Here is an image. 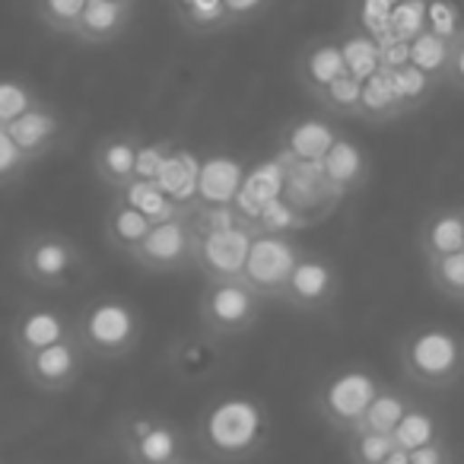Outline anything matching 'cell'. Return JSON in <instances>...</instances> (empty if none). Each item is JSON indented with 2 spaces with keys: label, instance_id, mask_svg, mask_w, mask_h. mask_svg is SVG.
I'll list each match as a JSON object with an SVG mask.
<instances>
[{
  "label": "cell",
  "instance_id": "cell-1",
  "mask_svg": "<svg viewBox=\"0 0 464 464\" xmlns=\"http://www.w3.org/2000/svg\"><path fill=\"white\" fill-rule=\"evenodd\" d=\"M271 413L265 401L246 392H232L207 404L194 426V439L210 458L226 464L248 461L271 442Z\"/></svg>",
  "mask_w": 464,
  "mask_h": 464
},
{
  "label": "cell",
  "instance_id": "cell-2",
  "mask_svg": "<svg viewBox=\"0 0 464 464\" xmlns=\"http://www.w3.org/2000/svg\"><path fill=\"white\" fill-rule=\"evenodd\" d=\"M398 362L411 385L442 392L464 379V337L445 324H417L398 341Z\"/></svg>",
  "mask_w": 464,
  "mask_h": 464
},
{
  "label": "cell",
  "instance_id": "cell-3",
  "mask_svg": "<svg viewBox=\"0 0 464 464\" xmlns=\"http://www.w3.org/2000/svg\"><path fill=\"white\" fill-rule=\"evenodd\" d=\"M140 337V309L121 296H96L77 315V341L96 360H121L134 353Z\"/></svg>",
  "mask_w": 464,
  "mask_h": 464
},
{
  "label": "cell",
  "instance_id": "cell-4",
  "mask_svg": "<svg viewBox=\"0 0 464 464\" xmlns=\"http://www.w3.org/2000/svg\"><path fill=\"white\" fill-rule=\"evenodd\" d=\"M16 265L20 274L29 284L42 286V290H71L90 271L86 252L80 248V242H73L71 236L54 229H39L29 232L20 242L16 252Z\"/></svg>",
  "mask_w": 464,
  "mask_h": 464
},
{
  "label": "cell",
  "instance_id": "cell-5",
  "mask_svg": "<svg viewBox=\"0 0 464 464\" xmlns=\"http://www.w3.org/2000/svg\"><path fill=\"white\" fill-rule=\"evenodd\" d=\"M385 382L372 372L369 366H360V362H350V366H341L328 375V379L318 385L315 392V411L324 423L334 432H353L360 426L366 407L372 404V398L379 394V388Z\"/></svg>",
  "mask_w": 464,
  "mask_h": 464
},
{
  "label": "cell",
  "instance_id": "cell-6",
  "mask_svg": "<svg viewBox=\"0 0 464 464\" xmlns=\"http://www.w3.org/2000/svg\"><path fill=\"white\" fill-rule=\"evenodd\" d=\"M261 305H265V299H261L258 293L252 290V284H246L242 277L207 280V286L200 290V303H198L200 328L213 337L246 334L248 328L258 324Z\"/></svg>",
  "mask_w": 464,
  "mask_h": 464
},
{
  "label": "cell",
  "instance_id": "cell-7",
  "mask_svg": "<svg viewBox=\"0 0 464 464\" xmlns=\"http://www.w3.org/2000/svg\"><path fill=\"white\" fill-rule=\"evenodd\" d=\"M118 445L128 464H181L188 458V439L160 413H128L115 426Z\"/></svg>",
  "mask_w": 464,
  "mask_h": 464
},
{
  "label": "cell",
  "instance_id": "cell-8",
  "mask_svg": "<svg viewBox=\"0 0 464 464\" xmlns=\"http://www.w3.org/2000/svg\"><path fill=\"white\" fill-rule=\"evenodd\" d=\"M303 255H305V248L293 239L290 232H258L255 229V239H252V248H248L242 280L252 284V290L258 293L261 299H280L293 267L299 265Z\"/></svg>",
  "mask_w": 464,
  "mask_h": 464
},
{
  "label": "cell",
  "instance_id": "cell-9",
  "mask_svg": "<svg viewBox=\"0 0 464 464\" xmlns=\"http://www.w3.org/2000/svg\"><path fill=\"white\" fill-rule=\"evenodd\" d=\"M194 248H198V229L191 223V213L153 223L147 239L130 255L134 265L153 274H175L194 265Z\"/></svg>",
  "mask_w": 464,
  "mask_h": 464
},
{
  "label": "cell",
  "instance_id": "cell-10",
  "mask_svg": "<svg viewBox=\"0 0 464 464\" xmlns=\"http://www.w3.org/2000/svg\"><path fill=\"white\" fill-rule=\"evenodd\" d=\"M337 296H341V271L328 255L305 252L299 265L293 267L290 280H286L280 303L290 305L305 315H318V312L334 309Z\"/></svg>",
  "mask_w": 464,
  "mask_h": 464
},
{
  "label": "cell",
  "instance_id": "cell-11",
  "mask_svg": "<svg viewBox=\"0 0 464 464\" xmlns=\"http://www.w3.org/2000/svg\"><path fill=\"white\" fill-rule=\"evenodd\" d=\"M252 239H255L252 223H236V226H223V229L198 232L194 267L204 274V280L242 277Z\"/></svg>",
  "mask_w": 464,
  "mask_h": 464
},
{
  "label": "cell",
  "instance_id": "cell-12",
  "mask_svg": "<svg viewBox=\"0 0 464 464\" xmlns=\"http://www.w3.org/2000/svg\"><path fill=\"white\" fill-rule=\"evenodd\" d=\"M86 356L90 353H86L83 343L73 334V337H67V341H58V343H52V347L23 356L20 369L33 388H39V392H45V394H61L83 379Z\"/></svg>",
  "mask_w": 464,
  "mask_h": 464
},
{
  "label": "cell",
  "instance_id": "cell-13",
  "mask_svg": "<svg viewBox=\"0 0 464 464\" xmlns=\"http://www.w3.org/2000/svg\"><path fill=\"white\" fill-rule=\"evenodd\" d=\"M77 334V318H71L67 312H61L58 305H26L16 312L14 328H10V343H14L16 360L45 350L58 341Z\"/></svg>",
  "mask_w": 464,
  "mask_h": 464
},
{
  "label": "cell",
  "instance_id": "cell-14",
  "mask_svg": "<svg viewBox=\"0 0 464 464\" xmlns=\"http://www.w3.org/2000/svg\"><path fill=\"white\" fill-rule=\"evenodd\" d=\"M10 137L16 140V147L29 156L33 162L45 160L48 153L61 147L64 140V130H67V121L61 118V111L54 109L52 102H35L29 111H23L14 124H7Z\"/></svg>",
  "mask_w": 464,
  "mask_h": 464
},
{
  "label": "cell",
  "instance_id": "cell-15",
  "mask_svg": "<svg viewBox=\"0 0 464 464\" xmlns=\"http://www.w3.org/2000/svg\"><path fill=\"white\" fill-rule=\"evenodd\" d=\"M337 137H341V130L334 128L331 118H324V115L293 118V121L284 124V130H280L277 156L280 160H293V162H322Z\"/></svg>",
  "mask_w": 464,
  "mask_h": 464
},
{
  "label": "cell",
  "instance_id": "cell-16",
  "mask_svg": "<svg viewBox=\"0 0 464 464\" xmlns=\"http://www.w3.org/2000/svg\"><path fill=\"white\" fill-rule=\"evenodd\" d=\"M140 137L134 130H115L105 134L102 140L92 147V169H96L99 181L115 191L128 188L137 179V153H140Z\"/></svg>",
  "mask_w": 464,
  "mask_h": 464
},
{
  "label": "cell",
  "instance_id": "cell-17",
  "mask_svg": "<svg viewBox=\"0 0 464 464\" xmlns=\"http://www.w3.org/2000/svg\"><path fill=\"white\" fill-rule=\"evenodd\" d=\"M134 10H137V4L90 0L71 39L80 42V45H90V48L111 45V42H118L130 29V23H134Z\"/></svg>",
  "mask_w": 464,
  "mask_h": 464
},
{
  "label": "cell",
  "instance_id": "cell-18",
  "mask_svg": "<svg viewBox=\"0 0 464 464\" xmlns=\"http://www.w3.org/2000/svg\"><path fill=\"white\" fill-rule=\"evenodd\" d=\"M369 153L353 140V137L341 134L331 150L324 153L322 160V172H324V181L334 188L337 198H347V194H356L366 188L369 181Z\"/></svg>",
  "mask_w": 464,
  "mask_h": 464
},
{
  "label": "cell",
  "instance_id": "cell-19",
  "mask_svg": "<svg viewBox=\"0 0 464 464\" xmlns=\"http://www.w3.org/2000/svg\"><path fill=\"white\" fill-rule=\"evenodd\" d=\"M347 71V61H343V48H341V39H312L309 45L299 52V61H296V77L303 83V90L309 92L312 99L318 92H324L337 77H343Z\"/></svg>",
  "mask_w": 464,
  "mask_h": 464
},
{
  "label": "cell",
  "instance_id": "cell-20",
  "mask_svg": "<svg viewBox=\"0 0 464 464\" xmlns=\"http://www.w3.org/2000/svg\"><path fill=\"white\" fill-rule=\"evenodd\" d=\"M248 169L232 156H204L198 169V200L194 204L204 207H226L236 204L242 191V181H246Z\"/></svg>",
  "mask_w": 464,
  "mask_h": 464
},
{
  "label": "cell",
  "instance_id": "cell-21",
  "mask_svg": "<svg viewBox=\"0 0 464 464\" xmlns=\"http://www.w3.org/2000/svg\"><path fill=\"white\" fill-rule=\"evenodd\" d=\"M284 185H286V166L280 156L258 162V166H252L246 172L242 191H239V198H236V210H239L248 223H255V217H258L271 200L284 198Z\"/></svg>",
  "mask_w": 464,
  "mask_h": 464
},
{
  "label": "cell",
  "instance_id": "cell-22",
  "mask_svg": "<svg viewBox=\"0 0 464 464\" xmlns=\"http://www.w3.org/2000/svg\"><path fill=\"white\" fill-rule=\"evenodd\" d=\"M420 255L423 261L442 258V255L464 248V207H439L420 226Z\"/></svg>",
  "mask_w": 464,
  "mask_h": 464
},
{
  "label": "cell",
  "instance_id": "cell-23",
  "mask_svg": "<svg viewBox=\"0 0 464 464\" xmlns=\"http://www.w3.org/2000/svg\"><path fill=\"white\" fill-rule=\"evenodd\" d=\"M153 229V219L147 213H140L134 204H128L124 198H115L105 213V239L115 252L121 255H134L137 246L147 239V232Z\"/></svg>",
  "mask_w": 464,
  "mask_h": 464
},
{
  "label": "cell",
  "instance_id": "cell-24",
  "mask_svg": "<svg viewBox=\"0 0 464 464\" xmlns=\"http://www.w3.org/2000/svg\"><path fill=\"white\" fill-rule=\"evenodd\" d=\"M198 169H200L198 156H194L191 150L175 147L172 143L160 175H156V185L172 200H179L181 207H194V200H198Z\"/></svg>",
  "mask_w": 464,
  "mask_h": 464
},
{
  "label": "cell",
  "instance_id": "cell-25",
  "mask_svg": "<svg viewBox=\"0 0 464 464\" xmlns=\"http://www.w3.org/2000/svg\"><path fill=\"white\" fill-rule=\"evenodd\" d=\"M401 115H404V109H401V99H398V92H394L392 71L379 67L372 77L362 80L360 115L356 118H362V121H369V124H385Z\"/></svg>",
  "mask_w": 464,
  "mask_h": 464
},
{
  "label": "cell",
  "instance_id": "cell-26",
  "mask_svg": "<svg viewBox=\"0 0 464 464\" xmlns=\"http://www.w3.org/2000/svg\"><path fill=\"white\" fill-rule=\"evenodd\" d=\"M413 407V398L394 385H382L372 404L366 407L360 426L356 430H372V432H394V426L404 420V413Z\"/></svg>",
  "mask_w": 464,
  "mask_h": 464
},
{
  "label": "cell",
  "instance_id": "cell-27",
  "mask_svg": "<svg viewBox=\"0 0 464 464\" xmlns=\"http://www.w3.org/2000/svg\"><path fill=\"white\" fill-rule=\"evenodd\" d=\"M392 439H394V445L411 451V449H420V445L436 442V439H445V426L436 411H430V407L413 401V407L404 413V420L394 426Z\"/></svg>",
  "mask_w": 464,
  "mask_h": 464
},
{
  "label": "cell",
  "instance_id": "cell-28",
  "mask_svg": "<svg viewBox=\"0 0 464 464\" xmlns=\"http://www.w3.org/2000/svg\"><path fill=\"white\" fill-rule=\"evenodd\" d=\"M118 198H124L128 204H134L140 213H147L153 223H162V219H172V217H181L188 213L191 207H181L179 200H172L166 191H162L156 181H143V179H134L128 188L118 191Z\"/></svg>",
  "mask_w": 464,
  "mask_h": 464
},
{
  "label": "cell",
  "instance_id": "cell-29",
  "mask_svg": "<svg viewBox=\"0 0 464 464\" xmlns=\"http://www.w3.org/2000/svg\"><path fill=\"white\" fill-rule=\"evenodd\" d=\"M449 52H451V39H449V35H439V33H430V29H423V33L411 39V64L420 67L423 73H430L436 83H445Z\"/></svg>",
  "mask_w": 464,
  "mask_h": 464
},
{
  "label": "cell",
  "instance_id": "cell-30",
  "mask_svg": "<svg viewBox=\"0 0 464 464\" xmlns=\"http://www.w3.org/2000/svg\"><path fill=\"white\" fill-rule=\"evenodd\" d=\"M90 0H29L35 20L54 35H73Z\"/></svg>",
  "mask_w": 464,
  "mask_h": 464
},
{
  "label": "cell",
  "instance_id": "cell-31",
  "mask_svg": "<svg viewBox=\"0 0 464 464\" xmlns=\"http://www.w3.org/2000/svg\"><path fill=\"white\" fill-rule=\"evenodd\" d=\"M392 71V83H394V92H398L401 99V109L407 111H417L420 105H426V99L432 96V90H436V80L430 77V73H423L420 67H413L411 61L401 67H388Z\"/></svg>",
  "mask_w": 464,
  "mask_h": 464
},
{
  "label": "cell",
  "instance_id": "cell-32",
  "mask_svg": "<svg viewBox=\"0 0 464 464\" xmlns=\"http://www.w3.org/2000/svg\"><path fill=\"white\" fill-rule=\"evenodd\" d=\"M35 102H42V96L29 80L14 77V73H0V128L14 124Z\"/></svg>",
  "mask_w": 464,
  "mask_h": 464
},
{
  "label": "cell",
  "instance_id": "cell-33",
  "mask_svg": "<svg viewBox=\"0 0 464 464\" xmlns=\"http://www.w3.org/2000/svg\"><path fill=\"white\" fill-rule=\"evenodd\" d=\"M426 277H430L432 290H439L445 299L464 303V248L426 261Z\"/></svg>",
  "mask_w": 464,
  "mask_h": 464
},
{
  "label": "cell",
  "instance_id": "cell-34",
  "mask_svg": "<svg viewBox=\"0 0 464 464\" xmlns=\"http://www.w3.org/2000/svg\"><path fill=\"white\" fill-rule=\"evenodd\" d=\"M360 99H362V80L353 73H343L324 92H318L315 102L322 105L328 115H347L356 118L360 115Z\"/></svg>",
  "mask_w": 464,
  "mask_h": 464
},
{
  "label": "cell",
  "instance_id": "cell-35",
  "mask_svg": "<svg viewBox=\"0 0 464 464\" xmlns=\"http://www.w3.org/2000/svg\"><path fill=\"white\" fill-rule=\"evenodd\" d=\"M341 48H343V61H347V71L353 77L366 80L382 67V45L372 35L350 33L347 39H341Z\"/></svg>",
  "mask_w": 464,
  "mask_h": 464
},
{
  "label": "cell",
  "instance_id": "cell-36",
  "mask_svg": "<svg viewBox=\"0 0 464 464\" xmlns=\"http://www.w3.org/2000/svg\"><path fill=\"white\" fill-rule=\"evenodd\" d=\"M181 23L188 33H217L229 26L226 0H181Z\"/></svg>",
  "mask_w": 464,
  "mask_h": 464
},
{
  "label": "cell",
  "instance_id": "cell-37",
  "mask_svg": "<svg viewBox=\"0 0 464 464\" xmlns=\"http://www.w3.org/2000/svg\"><path fill=\"white\" fill-rule=\"evenodd\" d=\"M392 449H394L392 432H372V430L347 432V461L350 464H382Z\"/></svg>",
  "mask_w": 464,
  "mask_h": 464
},
{
  "label": "cell",
  "instance_id": "cell-38",
  "mask_svg": "<svg viewBox=\"0 0 464 464\" xmlns=\"http://www.w3.org/2000/svg\"><path fill=\"white\" fill-rule=\"evenodd\" d=\"M29 166H35V162L16 147V140L10 137L7 128H0V188L20 181L29 172Z\"/></svg>",
  "mask_w": 464,
  "mask_h": 464
},
{
  "label": "cell",
  "instance_id": "cell-39",
  "mask_svg": "<svg viewBox=\"0 0 464 464\" xmlns=\"http://www.w3.org/2000/svg\"><path fill=\"white\" fill-rule=\"evenodd\" d=\"M172 143L169 140H153V143H140V153H137V179L143 181H156L162 162H166Z\"/></svg>",
  "mask_w": 464,
  "mask_h": 464
},
{
  "label": "cell",
  "instance_id": "cell-40",
  "mask_svg": "<svg viewBox=\"0 0 464 464\" xmlns=\"http://www.w3.org/2000/svg\"><path fill=\"white\" fill-rule=\"evenodd\" d=\"M445 83L451 90L464 92V26L451 35V52H449V67H445Z\"/></svg>",
  "mask_w": 464,
  "mask_h": 464
},
{
  "label": "cell",
  "instance_id": "cell-41",
  "mask_svg": "<svg viewBox=\"0 0 464 464\" xmlns=\"http://www.w3.org/2000/svg\"><path fill=\"white\" fill-rule=\"evenodd\" d=\"M411 464H455V451L445 439H436L430 445L411 449Z\"/></svg>",
  "mask_w": 464,
  "mask_h": 464
},
{
  "label": "cell",
  "instance_id": "cell-42",
  "mask_svg": "<svg viewBox=\"0 0 464 464\" xmlns=\"http://www.w3.org/2000/svg\"><path fill=\"white\" fill-rule=\"evenodd\" d=\"M267 0H226V14H229V26L236 23H246L265 7Z\"/></svg>",
  "mask_w": 464,
  "mask_h": 464
},
{
  "label": "cell",
  "instance_id": "cell-43",
  "mask_svg": "<svg viewBox=\"0 0 464 464\" xmlns=\"http://www.w3.org/2000/svg\"><path fill=\"white\" fill-rule=\"evenodd\" d=\"M382 464H411V451L401 449V445H394V449L388 451L385 461H382Z\"/></svg>",
  "mask_w": 464,
  "mask_h": 464
},
{
  "label": "cell",
  "instance_id": "cell-44",
  "mask_svg": "<svg viewBox=\"0 0 464 464\" xmlns=\"http://www.w3.org/2000/svg\"><path fill=\"white\" fill-rule=\"evenodd\" d=\"M181 464H200V461H191V458H185V461H181Z\"/></svg>",
  "mask_w": 464,
  "mask_h": 464
},
{
  "label": "cell",
  "instance_id": "cell-45",
  "mask_svg": "<svg viewBox=\"0 0 464 464\" xmlns=\"http://www.w3.org/2000/svg\"><path fill=\"white\" fill-rule=\"evenodd\" d=\"M118 4H137V0H118Z\"/></svg>",
  "mask_w": 464,
  "mask_h": 464
}]
</instances>
